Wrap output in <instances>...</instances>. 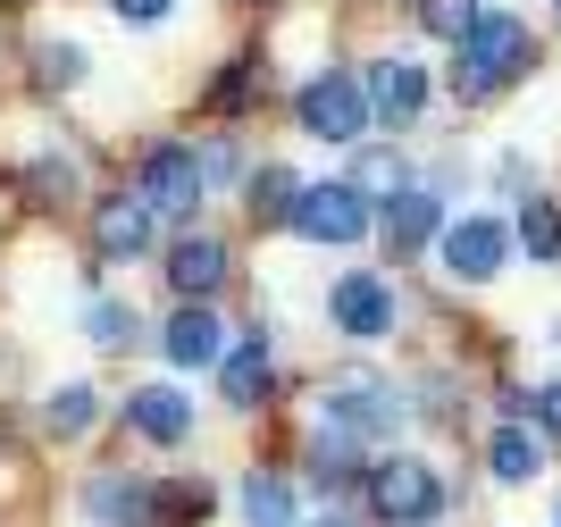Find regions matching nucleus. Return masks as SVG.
Here are the masks:
<instances>
[{"label": "nucleus", "mask_w": 561, "mask_h": 527, "mask_svg": "<svg viewBox=\"0 0 561 527\" xmlns=\"http://www.w3.org/2000/svg\"><path fill=\"white\" fill-rule=\"evenodd\" d=\"M453 50H461V59H453V101H486V92H503L512 76H528L537 34L519 18H478Z\"/></svg>", "instance_id": "f257e3e1"}, {"label": "nucleus", "mask_w": 561, "mask_h": 527, "mask_svg": "<svg viewBox=\"0 0 561 527\" xmlns=\"http://www.w3.org/2000/svg\"><path fill=\"white\" fill-rule=\"evenodd\" d=\"M360 494H369L377 519H394V527H427L445 511V478H436L427 460H411V452L369 460V469H360Z\"/></svg>", "instance_id": "f03ea898"}, {"label": "nucleus", "mask_w": 561, "mask_h": 527, "mask_svg": "<svg viewBox=\"0 0 561 527\" xmlns=\"http://www.w3.org/2000/svg\"><path fill=\"white\" fill-rule=\"evenodd\" d=\"M328 427H344L360 452L369 444H386L402 427V393L394 377H369V368H344V377H328Z\"/></svg>", "instance_id": "7ed1b4c3"}, {"label": "nucleus", "mask_w": 561, "mask_h": 527, "mask_svg": "<svg viewBox=\"0 0 561 527\" xmlns=\"http://www.w3.org/2000/svg\"><path fill=\"white\" fill-rule=\"evenodd\" d=\"M294 117H302V135H319V142H360L377 110H369V84H360V76L328 68V76H310V84L294 92Z\"/></svg>", "instance_id": "20e7f679"}, {"label": "nucleus", "mask_w": 561, "mask_h": 527, "mask_svg": "<svg viewBox=\"0 0 561 527\" xmlns=\"http://www.w3.org/2000/svg\"><path fill=\"white\" fill-rule=\"evenodd\" d=\"M135 193L151 209H168V218H193L202 209V193H210V176H202V151L193 142H151L135 168Z\"/></svg>", "instance_id": "39448f33"}, {"label": "nucleus", "mask_w": 561, "mask_h": 527, "mask_svg": "<svg viewBox=\"0 0 561 527\" xmlns=\"http://www.w3.org/2000/svg\"><path fill=\"white\" fill-rule=\"evenodd\" d=\"M436 260H445V276H461V285H486V276L512 260V227H503V218H453V227L436 234Z\"/></svg>", "instance_id": "423d86ee"}, {"label": "nucleus", "mask_w": 561, "mask_h": 527, "mask_svg": "<svg viewBox=\"0 0 561 527\" xmlns=\"http://www.w3.org/2000/svg\"><path fill=\"white\" fill-rule=\"evenodd\" d=\"M294 227L310 234V243H360L369 234V193L360 184H310L302 193V209H294Z\"/></svg>", "instance_id": "0eeeda50"}, {"label": "nucleus", "mask_w": 561, "mask_h": 527, "mask_svg": "<svg viewBox=\"0 0 561 527\" xmlns=\"http://www.w3.org/2000/svg\"><path fill=\"white\" fill-rule=\"evenodd\" d=\"M84 519L93 527H160V485L101 469V478H84Z\"/></svg>", "instance_id": "6e6552de"}, {"label": "nucleus", "mask_w": 561, "mask_h": 527, "mask_svg": "<svg viewBox=\"0 0 561 527\" xmlns=\"http://www.w3.org/2000/svg\"><path fill=\"white\" fill-rule=\"evenodd\" d=\"M436 234H445V202H436V193H420V184H402L394 202H386V218H377V243H386L394 260L427 252Z\"/></svg>", "instance_id": "1a4fd4ad"}, {"label": "nucleus", "mask_w": 561, "mask_h": 527, "mask_svg": "<svg viewBox=\"0 0 561 527\" xmlns=\"http://www.w3.org/2000/svg\"><path fill=\"white\" fill-rule=\"evenodd\" d=\"M93 252L101 260H142L151 252V202L142 193H110L93 209Z\"/></svg>", "instance_id": "9d476101"}, {"label": "nucleus", "mask_w": 561, "mask_h": 527, "mask_svg": "<svg viewBox=\"0 0 561 527\" xmlns=\"http://www.w3.org/2000/svg\"><path fill=\"white\" fill-rule=\"evenodd\" d=\"M328 310H335V326H344V335H360V344L394 326V294H386V276H335Z\"/></svg>", "instance_id": "9b49d317"}, {"label": "nucleus", "mask_w": 561, "mask_h": 527, "mask_svg": "<svg viewBox=\"0 0 561 527\" xmlns=\"http://www.w3.org/2000/svg\"><path fill=\"white\" fill-rule=\"evenodd\" d=\"M126 427H135L142 444H185L193 436V402L176 386H135L126 393Z\"/></svg>", "instance_id": "f8f14e48"}, {"label": "nucleus", "mask_w": 561, "mask_h": 527, "mask_svg": "<svg viewBox=\"0 0 561 527\" xmlns=\"http://www.w3.org/2000/svg\"><path fill=\"white\" fill-rule=\"evenodd\" d=\"M369 110L386 117V126H420V110H427V76L411 68V59H377V68H369Z\"/></svg>", "instance_id": "ddd939ff"}, {"label": "nucleus", "mask_w": 561, "mask_h": 527, "mask_svg": "<svg viewBox=\"0 0 561 527\" xmlns=\"http://www.w3.org/2000/svg\"><path fill=\"white\" fill-rule=\"evenodd\" d=\"M168 360L176 368H210V360H227V335H218V310L210 301H185V310H176V319H168Z\"/></svg>", "instance_id": "4468645a"}, {"label": "nucleus", "mask_w": 561, "mask_h": 527, "mask_svg": "<svg viewBox=\"0 0 561 527\" xmlns=\"http://www.w3.org/2000/svg\"><path fill=\"white\" fill-rule=\"evenodd\" d=\"M302 193L310 184L294 176V168H252V176H243V209H252V227H294V209H302Z\"/></svg>", "instance_id": "2eb2a0df"}, {"label": "nucleus", "mask_w": 561, "mask_h": 527, "mask_svg": "<svg viewBox=\"0 0 561 527\" xmlns=\"http://www.w3.org/2000/svg\"><path fill=\"white\" fill-rule=\"evenodd\" d=\"M168 285H176V301H210L218 285H227V252H218L210 234H185V243L168 252Z\"/></svg>", "instance_id": "dca6fc26"}, {"label": "nucleus", "mask_w": 561, "mask_h": 527, "mask_svg": "<svg viewBox=\"0 0 561 527\" xmlns=\"http://www.w3.org/2000/svg\"><path fill=\"white\" fill-rule=\"evenodd\" d=\"M218 393H227L234 411H252V402H268V335H243V344L227 352V360H218Z\"/></svg>", "instance_id": "f3484780"}, {"label": "nucleus", "mask_w": 561, "mask_h": 527, "mask_svg": "<svg viewBox=\"0 0 561 527\" xmlns=\"http://www.w3.org/2000/svg\"><path fill=\"white\" fill-rule=\"evenodd\" d=\"M486 469H494L503 485H528V478L545 469V444L528 436L519 419H503V427H494V444H486Z\"/></svg>", "instance_id": "a211bd4d"}, {"label": "nucleus", "mask_w": 561, "mask_h": 527, "mask_svg": "<svg viewBox=\"0 0 561 527\" xmlns=\"http://www.w3.org/2000/svg\"><path fill=\"white\" fill-rule=\"evenodd\" d=\"M512 243L528 260H561V209L545 202V193H528V202H519V227H512Z\"/></svg>", "instance_id": "6ab92c4d"}, {"label": "nucleus", "mask_w": 561, "mask_h": 527, "mask_svg": "<svg viewBox=\"0 0 561 527\" xmlns=\"http://www.w3.org/2000/svg\"><path fill=\"white\" fill-rule=\"evenodd\" d=\"M243 519L252 527H302L294 519V485L285 478H243Z\"/></svg>", "instance_id": "aec40b11"}, {"label": "nucleus", "mask_w": 561, "mask_h": 527, "mask_svg": "<svg viewBox=\"0 0 561 527\" xmlns=\"http://www.w3.org/2000/svg\"><path fill=\"white\" fill-rule=\"evenodd\" d=\"M93 411H101L93 386H59V393L43 402V427H50V436H84V427H93Z\"/></svg>", "instance_id": "412c9836"}, {"label": "nucleus", "mask_w": 561, "mask_h": 527, "mask_svg": "<svg viewBox=\"0 0 561 527\" xmlns=\"http://www.w3.org/2000/svg\"><path fill=\"white\" fill-rule=\"evenodd\" d=\"M84 335H93L101 352H126V344L142 335V319L126 310V301H93V310H84Z\"/></svg>", "instance_id": "4be33fe9"}, {"label": "nucleus", "mask_w": 561, "mask_h": 527, "mask_svg": "<svg viewBox=\"0 0 561 527\" xmlns=\"http://www.w3.org/2000/svg\"><path fill=\"white\" fill-rule=\"evenodd\" d=\"M202 519H210V485H202V478L160 485V527H202Z\"/></svg>", "instance_id": "5701e85b"}, {"label": "nucleus", "mask_w": 561, "mask_h": 527, "mask_svg": "<svg viewBox=\"0 0 561 527\" xmlns=\"http://www.w3.org/2000/svg\"><path fill=\"white\" fill-rule=\"evenodd\" d=\"M34 84H43V92H76V84H84V50H76V43H43V50H34Z\"/></svg>", "instance_id": "b1692460"}, {"label": "nucleus", "mask_w": 561, "mask_h": 527, "mask_svg": "<svg viewBox=\"0 0 561 527\" xmlns=\"http://www.w3.org/2000/svg\"><path fill=\"white\" fill-rule=\"evenodd\" d=\"M478 18H486L478 0H420V25H427V34H445V43H461Z\"/></svg>", "instance_id": "393cba45"}, {"label": "nucleus", "mask_w": 561, "mask_h": 527, "mask_svg": "<svg viewBox=\"0 0 561 527\" xmlns=\"http://www.w3.org/2000/svg\"><path fill=\"white\" fill-rule=\"evenodd\" d=\"M252 84H260V59L243 50V59H234V68H227V76L210 84V110H218V117H234L243 101H252Z\"/></svg>", "instance_id": "a878e982"}, {"label": "nucleus", "mask_w": 561, "mask_h": 527, "mask_svg": "<svg viewBox=\"0 0 561 527\" xmlns=\"http://www.w3.org/2000/svg\"><path fill=\"white\" fill-rule=\"evenodd\" d=\"M25 193H34V202H68V193H76V168L68 160H34V168H25Z\"/></svg>", "instance_id": "bb28decb"}, {"label": "nucleus", "mask_w": 561, "mask_h": 527, "mask_svg": "<svg viewBox=\"0 0 561 527\" xmlns=\"http://www.w3.org/2000/svg\"><path fill=\"white\" fill-rule=\"evenodd\" d=\"M352 184H360V193H369V184H394V193H402V160H394V151H369Z\"/></svg>", "instance_id": "cd10ccee"}, {"label": "nucleus", "mask_w": 561, "mask_h": 527, "mask_svg": "<svg viewBox=\"0 0 561 527\" xmlns=\"http://www.w3.org/2000/svg\"><path fill=\"white\" fill-rule=\"evenodd\" d=\"M110 9H117V18H126V25H160L168 9H176V0H110Z\"/></svg>", "instance_id": "c85d7f7f"}, {"label": "nucleus", "mask_w": 561, "mask_h": 527, "mask_svg": "<svg viewBox=\"0 0 561 527\" xmlns=\"http://www.w3.org/2000/svg\"><path fill=\"white\" fill-rule=\"evenodd\" d=\"M202 176H210V184L234 176V142H227V135H210V151H202Z\"/></svg>", "instance_id": "c756f323"}, {"label": "nucleus", "mask_w": 561, "mask_h": 527, "mask_svg": "<svg viewBox=\"0 0 561 527\" xmlns=\"http://www.w3.org/2000/svg\"><path fill=\"white\" fill-rule=\"evenodd\" d=\"M537 427H545V436H561V386L537 393Z\"/></svg>", "instance_id": "7c9ffc66"}, {"label": "nucleus", "mask_w": 561, "mask_h": 527, "mask_svg": "<svg viewBox=\"0 0 561 527\" xmlns=\"http://www.w3.org/2000/svg\"><path fill=\"white\" fill-rule=\"evenodd\" d=\"M302 527H352V519H335V511H328V519H302Z\"/></svg>", "instance_id": "2f4dec72"}, {"label": "nucleus", "mask_w": 561, "mask_h": 527, "mask_svg": "<svg viewBox=\"0 0 561 527\" xmlns=\"http://www.w3.org/2000/svg\"><path fill=\"white\" fill-rule=\"evenodd\" d=\"M553 9H561V0H553Z\"/></svg>", "instance_id": "473e14b6"}, {"label": "nucleus", "mask_w": 561, "mask_h": 527, "mask_svg": "<svg viewBox=\"0 0 561 527\" xmlns=\"http://www.w3.org/2000/svg\"><path fill=\"white\" fill-rule=\"evenodd\" d=\"M553 527H561V519H553Z\"/></svg>", "instance_id": "72a5a7b5"}]
</instances>
